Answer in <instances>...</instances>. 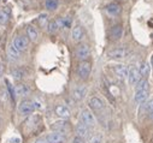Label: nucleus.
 Listing matches in <instances>:
<instances>
[{
  "label": "nucleus",
  "instance_id": "nucleus-23",
  "mask_svg": "<svg viewBox=\"0 0 153 143\" xmlns=\"http://www.w3.org/2000/svg\"><path fill=\"white\" fill-rule=\"evenodd\" d=\"M105 10H106V12H107L108 15H111V16H117V15L121 13L122 6L118 5V4H116V3H111V4H108V5L105 7Z\"/></svg>",
  "mask_w": 153,
  "mask_h": 143
},
{
  "label": "nucleus",
  "instance_id": "nucleus-15",
  "mask_svg": "<svg viewBox=\"0 0 153 143\" xmlns=\"http://www.w3.org/2000/svg\"><path fill=\"white\" fill-rule=\"evenodd\" d=\"M87 95V87L86 86H79L76 87L72 93H71V96L75 101H82L85 99V96Z\"/></svg>",
  "mask_w": 153,
  "mask_h": 143
},
{
  "label": "nucleus",
  "instance_id": "nucleus-12",
  "mask_svg": "<svg viewBox=\"0 0 153 143\" xmlns=\"http://www.w3.org/2000/svg\"><path fill=\"white\" fill-rule=\"evenodd\" d=\"M112 70H113V74L116 75V77L120 78V80H126L127 76H128V67L124 64H116V65H113Z\"/></svg>",
  "mask_w": 153,
  "mask_h": 143
},
{
  "label": "nucleus",
  "instance_id": "nucleus-14",
  "mask_svg": "<svg viewBox=\"0 0 153 143\" xmlns=\"http://www.w3.org/2000/svg\"><path fill=\"white\" fill-rule=\"evenodd\" d=\"M25 36L28 38L29 41L36 42L37 40H39V30H37L36 27H34L31 24H28L25 27Z\"/></svg>",
  "mask_w": 153,
  "mask_h": 143
},
{
  "label": "nucleus",
  "instance_id": "nucleus-19",
  "mask_svg": "<svg viewBox=\"0 0 153 143\" xmlns=\"http://www.w3.org/2000/svg\"><path fill=\"white\" fill-rule=\"evenodd\" d=\"M10 74H11V76H12V77H13L16 81H22L23 78H25V77H27V75H28V71H27L24 67L16 66V67L11 69Z\"/></svg>",
  "mask_w": 153,
  "mask_h": 143
},
{
  "label": "nucleus",
  "instance_id": "nucleus-16",
  "mask_svg": "<svg viewBox=\"0 0 153 143\" xmlns=\"http://www.w3.org/2000/svg\"><path fill=\"white\" fill-rule=\"evenodd\" d=\"M45 139H46L47 143H65L66 137H65V135H63V133H59V132L53 131V132L48 133Z\"/></svg>",
  "mask_w": 153,
  "mask_h": 143
},
{
  "label": "nucleus",
  "instance_id": "nucleus-35",
  "mask_svg": "<svg viewBox=\"0 0 153 143\" xmlns=\"http://www.w3.org/2000/svg\"><path fill=\"white\" fill-rule=\"evenodd\" d=\"M149 117H151V118L153 119V112H151V113H149Z\"/></svg>",
  "mask_w": 153,
  "mask_h": 143
},
{
  "label": "nucleus",
  "instance_id": "nucleus-26",
  "mask_svg": "<svg viewBox=\"0 0 153 143\" xmlns=\"http://www.w3.org/2000/svg\"><path fill=\"white\" fill-rule=\"evenodd\" d=\"M137 69H139V71H140L142 78H145V77L148 76V74H149V65H148L147 61H141V63L139 64V67H137Z\"/></svg>",
  "mask_w": 153,
  "mask_h": 143
},
{
  "label": "nucleus",
  "instance_id": "nucleus-6",
  "mask_svg": "<svg viewBox=\"0 0 153 143\" xmlns=\"http://www.w3.org/2000/svg\"><path fill=\"white\" fill-rule=\"evenodd\" d=\"M129 54H130V51L126 47H118V48H114V49H111L107 52V57L110 59H114V60L126 59Z\"/></svg>",
  "mask_w": 153,
  "mask_h": 143
},
{
  "label": "nucleus",
  "instance_id": "nucleus-34",
  "mask_svg": "<svg viewBox=\"0 0 153 143\" xmlns=\"http://www.w3.org/2000/svg\"><path fill=\"white\" fill-rule=\"evenodd\" d=\"M35 143H47V142H46V139H37Z\"/></svg>",
  "mask_w": 153,
  "mask_h": 143
},
{
  "label": "nucleus",
  "instance_id": "nucleus-21",
  "mask_svg": "<svg viewBox=\"0 0 153 143\" xmlns=\"http://www.w3.org/2000/svg\"><path fill=\"white\" fill-rule=\"evenodd\" d=\"M60 28H63V18L50 21L48 24H47V31L50 34H56Z\"/></svg>",
  "mask_w": 153,
  "mask_h": 143
},
{
  "label": "nucleus",
  "instance_id": "nucleus-31",
  "mask_svg": "<svg viewBox=\"0 0 153 143\" xmlns=\"http://www.w3.org/2000/svg\"><path fill=\"white\" fill-rule=\"evenodd\" d=\"M143 111H146V112H153V100H151V101H147L146 103H143Z\"/></svg>",
  "mask_w": 153,
  "mask_h": 143
},
{
  "label": "nucleus",
  "instance_id": "nucleus-25",
  "mask_svg": "<svg viewBox=\"0 0 153 143\" xmlns=\"http://www.w3.org/2000/svg\"><path fill=\"white\" fill-rule=\"evenodd\" d=\"M48 15L47 13H41L39 17L36 18V23L40 28H47V24H48Z\"/></svg>",
  "mask_w": 153,
  "mask_h": 143
},
{
  "label": "nucleus",
  "instance_id": "nucleus-7",
  "mask_svg": "<svg viewBox=\"0 0 153 143\" xmlns=\"http://www.w3.org/2000/svg\"><path fill=\"white\" fill-rule=\"evenodd\" d=\"M51 129L56 132H59V133H68L70 130H71V126H70V123L66 120V119H60V120H57L54 122L52 125H51Z\"/></svg>",
  "mask_w": 153,
  "mask_h": 143
},
{
  "label": "nucleus",
  "instance_id": "nucleus-10",
  "mask_svg": "<svg viewBox=\"0 0 153 143\" xmlns=\"http://www.w3.org/2000/svg\"><path fill=\"white\" fill-rule=\"evenodd\" d=\"M128 80H129V83L131 86H135L140 80H142V76L140 74V71L136 66H131L129 70H128Z\"/></svg>",
  "mask_w": 153,
  "mask_h": 143
},
{
  "label": "nucleus",
  "instance_id": "nucleus-5",
  "mask_svg": "<svg viewBox=\"0 0 153 143\" xmlns=\"http://www.w3.org/2000/svg\"><path fill=\"white\" fill-rule=\"evenodd\" d=\"M80 122L83 123L85 125H87L88 128H93L97 125V119L93 114L92 111H89L88 108H85L81 111L80 113Z\"/></svg>",
  "mask_w": 153,
  "mask_h": 143
},
{
  "label": "nucleus",
  "instance_id": "nucleus-33",
  "mask_svg": "<svg viewBox=\"0 0 153 143\" xmlns=\"http://www.w3.org/2000/svg\"><path fill=\"white\" fill-rule=\"evenodd\" d=\"M4 72H5V66L3 63H0V77L4 75Z\"/></svg>",
  "mask_w": 153,
  "mask_h": 143
},
{
  "label": "nucleus",
  "instance_id": "nucleus-24",
  "mask_svg": "<svg viewBox=\"0 0 153 143\" xmlns=\"http://www.w3.org/2000/svg\"><path fill=\"white\" fill-rule=\"evenodd\" d=\"M147 97H148V90L135 91V102L136 103H145Z\"/></svg>",
  "mask_w": 153,
  "mask_h": 143
},
{
  "label": "nucleus",
  "instance_id": "nucleus-27",
  "mask_svg": "<svg viewBox=\"0 0 153 143\" xmlns=\"http://www.w3.org/2000/svg\"><path fill=\"white\" fill-rule=\"evenodd\" d=\"M141 90H148V82L145 78L140 80L135 84V91H141Z\"/></svg>",
  "mask_w": 153,
  "mask_h": 143
},
{
  "label": "nucleus",
  "instance_id": "nucleus-13",
  "mask_svg": "<svg viewBox=\"0 0 153 143\" xmlns=\"http://www.w3.org/2000/svg\"><path fill=\"white\" fill-rule=\"evenodd\" d=\"M6 55H7V59L10 61H12V63H17L22 58V53L18 52L12 45H9L6 47Z\"/></svg>",
  "mask_w": 153,
  "mask_h": 143
},
{
  "label": "nucleus",
  "instance_id": "nucleus-9",
  "mask_svg": "<svg viewBox=\"0 0 153 143\" xmlns=\"http://www.w3.org/2000/svg\"><path fill=\"white\" fill-rule=\"evenodd\" d=\"M88 105H89V108L93 110L94 112H98V113H101L104 110H105V103L104 101L98 97V96H92L88 101Z\"/></svg>",
  "mask_w": 153,
  "mask_h": 143
},
{
  "label": "nucleus",
  "instance_id": "nucleus-17",
  "mask_svg": "<svg viewBox=\"0 0 153 143\" xmlns=\"http://www.w3.org/2000/svg\"><path fill=\"white\" fill-rule=\"evenodd\" d=\"M122 35H123V28L121 24H116V25H113L110 31H108V36L112 41H117L122 38Z\"/></svg>",
  "mask_w": 153,
  "mask_h": 143
},
{
  "label": "nucleus",
  "instance_id": "nucleus-4",
  "mask_svg": "<svg viewBox=\"0 0 153 143\" xmlns=\"http://www.w3.org/2000/svg\"><path fill=\"white\" fill-rule=\"evenodd\" d=\"M35 111V103L34 101L31 100H22L21 103L18 105V112L21 116H24V117H28L30 114H33Z\"/></svg>",
  "mask_w": 153,
  "mask_h": 143
},
{
  "label": "nucleus",
  "instance_id": "nucleus-32",
  "mask_svg": "<svg viewBox=\"0 0 153 143\" xmlns=\"http://www.w3.org/2000/svg\"><path fill=\"white\" fill-rule=\"evenodd\" d=\"M72 143H85V139L81 138V137H77V136H76V137L72 139Z\"/></svg>",
  "mask_w": 153,
  "mask_h": 143
},
{
  "label": "nucleus",
  "instance_id": "nucleus-18",
  "mask_svg": "<svg viewBox=\"0 0 153 143\" xmlns=\"http://www.w3.org/2000/svg\"><path fill=\"white\" fill-rule=\"evenodd\" d=\"M54 112H56V114L60 118V119H69L70 117H71V112H70V110H69V107H66V106H64V105H57L56 107H54Z\"/></svg>",
  "mask_w": 153,
  "mask_h": 143
},
{
  "label": "nucleus",
  "instance_id": "nucleus-8",
  "mask_svg": "<svg viewBox=\"0 0 153 143\" xmlns=\"http://www.w3.org/2000/svg\"><path fill=\"white\" fill-rule=\"evenodd\" d=\"M30 93H31V89L27 83L19 82V83H17L15 86V95H16V97L24 99V97H28L30 95Z\"/></svg>",
  "mask_w": 153,
  "mask_h": 143
},
{
  "label": "nucleus",
  "instance_id": "nucleus-30",
  "mask_svg": "<svg viewBox=\"0 0 153 143\" xmlns=\"http://www.w3.org/2000/svg\"><path fill=\"white\" fill-rule=\"evenodd\" d=\"M102 141H104V137H102V135L101 133H94L92 137H91V139H89V143H102Z\"/></svg>",
  "mask_w": 153,
  "mask_h": 143
},
{
  "label": "nucleus",
  "instance_id": "nucleus-3",
  "mask_svg": "<svg viewBox=\"0 0 153 143\" xmlns=\"http://www.w3.org/2000/svg\"><path fill=\"white\" fill-rule=\"evenodd\" d=\"M91 72H92V63L88 61V60H85V61H80L79 65H77V76L86 81L91 76Z\"/></svg>",
  "mask_w": 153,
  "mask_h": 143
},
{
  "label": "nucleus",
  "instance_id": "nucleus-29",
  "mask_svg": "<svg viewBox=\"0 0 153 143\" xmlns=\"http://www.w3.org/2000/svg\"><path fill=\"white\" fill-rule=\"evenodd\" d=\"M58 4H59L58 0H46V1H45V6L50 11H54L58 7Z\"/></svg>",
  "mask_w": 153,
  "mask_h": 143
},
{
  "label": "nucleus",
  "instance_id": "nucleus-36",
  "mask_svg": "<svg viewBox=\"0 0 153 143\" xmlns=\"http://www.w3.org/2000/svg\"><path fill=\"white\" fill-rule=\"evenodd\" d=\"M3 1H5V3H6V1H7V0H3Z\"/></svg>",
  "mask_w": 153,
  "mask_h": 143
},
{
  "label": "nucleus",
  "instance_id": "nucleus-22",
  "mask_svg": "<svg viewBox=\"0 0 153 143\" xmlns=\"http://www.w3.org/2000/svg\"><path fill=\"white\" fill-rule=\"evenodd\" d=\"M11 17V9L10 7H3L0 9V25H5Z\"/></svg>",
  "mask_w": 153,
  "mask_h": 143
},
{
  "label": "nucleus",
  "instance_id": "nucleus-11",
  "mask_svg": "<svg viewBox=\"0 0 153 143\" xmlns=\"http://www.w3.org/2000/svg\"><path fill=\"white\" fill-rule=\"evenodd\" d=\"M83 38H85V30H83L82 25H80V24L75 25L72 28V30H71V39H72V41L80 43L83 40Z\"/></svg>",
  "mask_w": 153,
  "mask_h": 143
},
{
  "label": "nucleus",
  "instance_id": "nucleus-2",
  "mask_svg": "<svg viewBox=\"0 0 153 143\" xmlns=\"http://www.w3.org/2000/svg\"><path fill=\"white\" fill-rule=\"evenodd\" d=\"M75 57L79 61L88 60L91 57V47L87 43H79L75 48Z\"/></svg>",
  "mask_w": 153,
  "mask_h": 143
},
{
  "label": "nucleus",
  "instance_id": "nucleus-28",
  "mask_svg": "<svg viewBox=\"0 0 153 143\" xmlns=\"http://www.w3.org/2000/svg\"><path fill=\"white\" fill-rule=\"evenodd\" d=\"M5 84H6V91H7V95L11 97V100L12 101H15L16 100V95H15V87L11 84V82L10 81H7V80H5Z\"/></svg>",
  "mask_w": 153,
  "mask_h": 143
},
{
  "label": "nucleus",
  "instance_id": "nucleus-1",
  "mask_svg": "<svg viewBox=\"0 0 153 143\" xmlns=\"http://www.w3.org/2000/svg\"><path fill=\"white\" fill-rule=\"evenodd\" d=\"M11 45H12L18 52L23 53V52H25V51L28 49V47H29V40H28V38L25 36V35L16 34L15 36H13V39H12Z\"/></svg>",
  "mask_w": 153,
  "mask_h": 143
},
{
  "label": "nucleus",
  "instance_id": "nucleus-20",
  "mask_svg": "<svg viewBox=\"0 0 153 143\" xmlns=\"http://www.w3.org/2000/svg\"><path fill=\"white\" fill-rule=\"evenodd\" d=\"M89 129H91V128H88V126L85 125L83 123L79 122L77 124H76V126H75L76 136H77V137H81V138L85 139V138L88 136V133H89Z\"/></svg>",
  "mask_w": 153,
  "mask_h": 143
}]
</instances>
